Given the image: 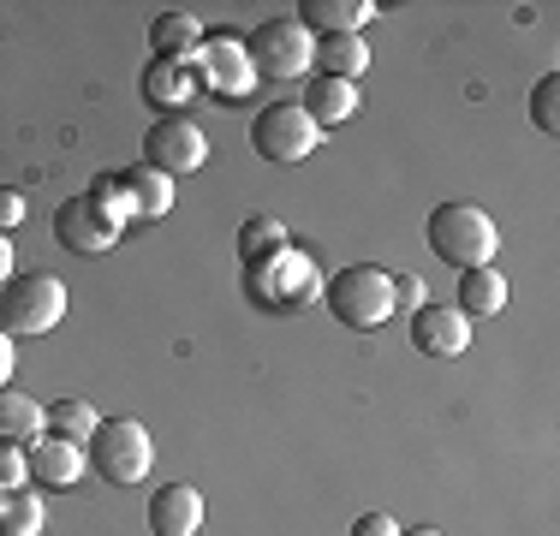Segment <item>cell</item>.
I'll return each mask as SVG.
<instances>
[{"mask_svg": "<svg viewBox=\"0 0 560 536\" xmlns=\"http://www.w3.org/2000/svg\"><path fill=\"white\" fill-rule=\"evenodd\" d=\"M323 304L352 334H376L382 322L399 311V304H394V275H388V268H376V263H352V268H340V275L323 287Z\"/></svg>", "mask_w": 560, "mask_h": 536, "instance_id": "1", "label": "cell"}, {"mask_svg": "<svg viewBox=\"0 0 560 536\" xmlns=\"http://www.w3.org/2000/svg\"><path fill=\"white\" fill-rule=\"evenodd\" d=\"M423 238H430V250L442 263H453L465 275V268H483L495 263V221H489L477 203H435L430 221H423Z\"/></svg>", "mask_w": 560, "mask_h": 536, "instance_id": "2", "label": "cell"}, {"mask_svg": "<svg viewBox=\"0 0 560 536\" xmlns=\"http://www.w3.org/2000/svg\"><path fill=\"white\" fill-rule=\"evenodd\" d=\"M150 459H155V447L138 418H96V435L84 441V465H96V477L108 489H138Z\"/></svg>", "mask_w": 560, "mask_h": 536, "instance_id": "3", "label": "cell"}, {"mask_svg": "<svg viewBox=\"0 0 560 536\" xmlns=\"http://www.w3.org/2000/svg\"><path fill=\"white\" fill-rule=\"evenodd\" d=\"M245 292L262 311H304V304L323 299V275L299 250H275L262 263H245Z\"/></svg>", "mask_w": 560, "mask_h": 536, "instance_id": "4", "label": "cell"}, {"mask_svg": "<svg viewBox=\"0 0 560 536\" xmlns=\"http://www.w3.org/2000/svg\"><path fill=\"white\" fill-rule=\"evenodd\" d=\"M60 316H66V287L55 275H12L0 287V334H12V340L48 334Z\"/></svg>", "mask_w": 560, "mask_h": 536, "instance_id": "5", "label": "cell"}, {"mask_svg": "<svg viewBox=\"0 0 560 536\" xmlns=\"http://www.w3.org/2000/svg\"><path fill=\"white\" fill-rule=\"evenodd\" d=\"M316 138H323V131L311 126V114H304L299 102H269V107H257V119H250V150H257L262 161H275V167L316 155Z\"/></svg>", "mask_w": 560, "mask_h": 536, "instance_id": "6", "label": "cell"}, {"mask_svg": "<svg viewBox=\"0 0 560 536\" xmlns=\"http://www.w3.org/2000/svg\"><path fill=\"white\" fill-rule=\"evenodd\" d=\"M311 31H304L299 19H269V24H257L250 31V43H245V54H250V66H257V78H299L304 66H311Z\"/></svg>", "mask_w": 560, "mask_h": 536, "instance_id": "7", "label": "cell"}, {"mask_svg": "<svg viewBox=\"0 0 560 536\" xmlns=\"http://www.w3.org/2000/svg\"><path fill=\"white\" fill-rule=\"evenodd\" d=\"M209 161V138L191 126L185 114H162L150 131H143V167L167 173V179H179V173H197Z\"/></svg>", "mask_w": 560, "mask_h": 536, "instance_id": "8", "label": "cell"}, {"mask_svg": "<svg viewBox=\"0 0 560 536\" xmlns=\"http://www.w3.org/2000/svg\"><path fill=\"white\" fill-rule=\"evenodd\" d=\"M119 226L126 221H114L96 197H66V203L55 209V238H60V250H72V257H102V250H114Z\"/></svg>", "mask_w": 560, "mask_h": 536, "instance_id": "9", "label": "cell"}, {"mask_svg": "<svg viewBox=\"0 0 560 536\" xmlns=\"http://www.w3.org/2000/svg\"><path fill=\"white\" fill-rule=\"evenodd\" d=\"M191 66L215 96H245V90L257 84V66H250V54L238 36H203V54H197Z\"/></svg>", "mask_w": 560, "mask_h": 536, "instance_id": "10", "label": "cell"}, {"mask_svg": "<svg viewBox=\"0 0 560 536\" xmlns=\"http://www.w3.org/2000/svg\"><path fill=\"white\" fill-rule=\"evenodd\" d=\"M411 346L423 358H459L471 346V316L459 304H418L411 311Z\"/></svg>", "mask_w": 560, "mask_h": 536, "instance_id": "11", "label": "cell"}, {"mask_svg": "<svg viewBox=\"0 0 560 536\" xmlns=\"http://www.w3.org/2000/svg\"><path fill=\"white\" fill-rule=\"evenodd\" d=\"M24 471H31L36 489H72L84 477V447L78 441H60V435H36L24 447Z\"/></svg>", "mask_w": 560, "mask_h": 536, "instance_id": "12", "label": "cell"}, {"mask_svg": "<svg viewBox=\"0 0 560 536\" xmlns=\"http://www.w3.org/2000/svg\"><path fill=\"white\" fill-rule=\"evenodd\" d=\"M292 19L311 31V43H323V36H358L376 19V0H299Z\"/></svg>", "mask_w": 560, "mask_h": 536, "instance_id": "13", "label": "cell"}, {"mask_svg": "<svg viewBox=\"0 0 560 536\" xmlns=\"http://www.w3.org/2000/svg\"><path fill=\"white\" fill-rule=\"evenodd\" d=\"M203 525V494L191 482H162L150 494V531L155 536H197Z\"/></svg>", "mask_w": 560, "mask_h": 536, "instance_id": "14", "label": "cell"}, {"mask_svg": "<svg viewBox=\"0 0 560 536\" xmlns=\"http://www.w3.org/2000/svg\"><path fill=\"white\" fill-rule=\"evenodd\" d=\"M138 90H143V102H150V107H185L197 90H203V78H197V66L150 60V66H143V78H138Z\"/></svg>", "mask_w": 560, "mask_h": 536, "instance_id": "15", "label": "cell"}, {"mask_svg": "<svg viewBox=\"0 0 560 536\" xmlns=\"http://www.w3.org/2000/svg\"><path fill=\"white\" fill-rule=\"evenodd\" d=\"M299 107L311 114V126H316V131H328V126H346V119L358 114V84H340V78H323V72H316Z\"/></svg>", "mask_w": 560, "mask_h": 536, "instance_id": "16", "label": "cell"}, {"mask_svg": "<svg viewBox=\"0 0 560 536\" xmlns=\"http://www.w3.org/2000/svg\"><path fill=\"white\" fill-rule=\"evenodd\" d=\"M150 48H155V60L191 66L197 54H203V24H197L191 12H162V19L150 24Z\"/></svg>", "mask_w": 560, "mask_h": 536, "instance_id": "17", "label": "cell"}, {"mask_svg": "<svg viewBox=\"0 0 560 536\" xmlns=\"http://www.w3.org/2000/svg\"><path fill=\"white\" fill-rule=\"evenodd\" d=\"M119 185H126V209L143 214V221H162V214L173 209V179L155 173V167H143V161L131 173H119Z\"/></svg>", "mask_w": 560, "mask_h": 536, "instance_id": "18", "label": "cell"}, {"mask_svg": "<svg viewBox=\"0 0 560 536\" xmlns=\"http://www.w3.org/2000/svg\"><path fill=\"white\" fill-rule=\"evenodd\" d=\"M459 311L465 316H501V304H506V280H501V268L495 263H483V268H465L459 275Z\"/></svg>", "mask_w": 560, "mask_h": 536, "instance_id": "19", "label": "cell"}, {"mask_svg": "<svg viewBox=\"0 0 560 536\" xmlns=\"http://www.w3.org/2000/svg\"><path fill=\"white\" fill-rule=\"evenodd\" d=\"M311 60L323 66V78H340V84H358V72L370 66V48L364 36H323L311 48Z\"/></svg>", "mask_w": 560, "mask_h": 536, "instance_id": "20", "label": "cell"}, {"mask_svg": "<svg viewBox=\"0 0 560 536\" xmlns=\"http://www.w3.org/2000/svg\"><path fill=\"white\" fill-rule=\"evenodd\" d=\"M36 435H43V406H36L31 394L0 387V441H7V447H31Z\"/></svg>", "mask_w": 560, "mask_h": 536, "instance_id": "21", "label": "cell"}, {"mask_svg": "<svg viewBox=\"0 0 560 536\" xmlns=\"http://www.w3.org/2000/svg\"><path fill=\"white\" fill-rule=\"evenodd\" d=\"M43 494L36 489H7L0 494V536H43Z\"/></svg>", "mask_w": 560, "mask_h": 536, "instance_id": "22", "label": "cell"}, {"mask_svg": "<svg viewBox=\"0 0 560 536\" xmlns=\"http://www.w3.org/2000/svg\"><path fill=\"white\" fill-rule=\"evenodd\" d=\"M43 435H60V441H78V447H84V441L96 435V411H90L84 399H55V406L43 411Z\"/></svg>", "mask_w": 560, "mask_h": 536, "instance_id": "23", "label": "cell"}, {"mask_svg": "<svg viewBox=\"0 0 560 536\" xmlns=\"http://www.w3.org/2000/svg\"><path fill=\"white\" fill-rule=\"evenodd\" d=\"M275 250H287V226L269 221V214H250V221L238 226V263H262V257H275Z\"/></svg>", "mask_w": 560, "mask_h": 536, "instance_id": "24", "label": "cell"}, {"mask_svg": "<svg viewBox=\"0 0 560 536\" xmlns=\"http://www.w3.org/2000/svg\"><path fill=\"white\" fill-rule=\"evenodd\" d=\"M555 96H560V78H555V72L537 78V90H530V119H537L542 131H560V107H555Z\"/></svg>", "mask_w": 560, "mask_h": 536, "instance_id": "25", "label": "cell"}, {"mask_svg": "<svg viewBox=\"0 0 560 536\" xmlns=\"http://www.w3.org/2000/svg\"><path fill=\"white\" fill-rule=\"evenodd\" d=\"M24 482H31V471H24V447H7V441H0V494L24 489Z\"/></svg>", "mask_w": 560, "mask_h": 536, "instance_id": "26", "label": "cell"}, {"mask_svg": "<svg viewBox=\"0 0 560 536\" xmlns=\"http://www.w3.org/2000/svg\"><path fill=\"white\" fill-rule=\"evenodd\" d=\"M352 536H399V525L388 513H358L352 518Z\"/></svg>", "mask_w": 560, "mask_h": 536, "instance_id": "27", "label": "cell"}, {"mask_svg": "<svg viewBox=\"0 0 560 536\" xmlns=\"http://www.w3.org/2000/svg\"><path fill=\"white\" fill-rule=\"evenodd\" d=\"M24 214H31V203H24L19 191H0V233H12V226H19Z\"/></svg>", "mask_w": 560, "mask_h": 536, "instance_id": "28", "label": "cell"}, {"mask_svg": "<svg viewBox=\"0 0 560 536\" xmlns=\"http://www.w3.org/2000/svg\"><path fill=\"white\" fill-rule=\"evenodd\" d=\"M394 304L418 311V304H423V280H418V275H394Z\"/></svg>", "mask_w": 560, "mask_h": 536, "instance_id": "29", "label": "cell"}, {"mask_svg": "<svg viewBox=\"0 0 560 536\" xmlns=\"http://www.w3.org/2000/svg\"><path fill=\"white\" fill-rule=\"evenodd\" d=\"M12 364H19V352H12V334H0V387L12 382Z\"/></svg>", "mask_w": 560, "mask_h": 536, "instance_id": "30", "label": "cell"}, {"mask_svg": "<svg viewBox=\"0 0 560 536\" xmlns=\"http://www.w3.org/2000/svg\"><path fill=\"white\" fill-rule=\"evenodd\" d=\"M7 280H12V238L0 233V287H7Z\"/></svg>", "mask_w": 560, "mask_h": 536, "instance_id": "31", "label": "cell"}, {"mask_svg": "<svg viewBox=\"0 0 560 536\" xmlns=\"http://www.w3.org/2000/svg\"><path fill=\"white\" fill-rule=\"evenodd\" d=\"M399 536H442V531H435V525H423V531H399Z\"/></svg>", "mask_w": 560, "mask_h": 536, "instance_id": "32", "label": "cell"}]
</instances>
